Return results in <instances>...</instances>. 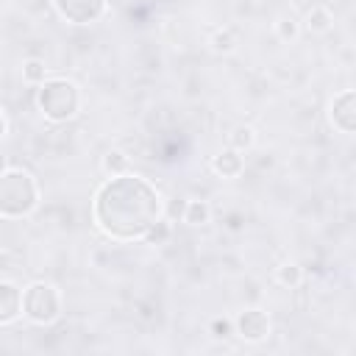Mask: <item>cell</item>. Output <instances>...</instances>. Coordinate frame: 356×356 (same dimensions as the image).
<instances>
[{"mask_svg": "<svg viewBox=\"0 0 356 356\" xmlns=\"http://www.w3.org/2000/svg\"><path fill=\"white\" fill-rule=\"evenodd\" d=\"M3 170H6V156L0 153V172H3Z\"/></svg>", "mask_w": 356, "mask_h": 356, "instance_id": "21", "label": "cell"}, {"mask_svg": "<svg viewBox=\"0 0 356 356\" xmlns=\"http://www.w3.org/2000/svg\"><path fill=\"white\" fill-rule=\"evenodd\" d=\"M331 122L342 131V134H353L356 131V92L345 89L334 97L331 103Z\"/></svg>", "mask_w": 356, "mask_h": 356, "instance_id": "6", "label": "cell"}, {"mask_svg": "<svg viewBox=\"0 0 356 356\" xmlns=\"http://www.w3.org/2000/svg\"><path fill=\"white\" fill-rule=\"evenodd\" d=\"M278 281H281L284 286H295V284H300V267L292 264V261L281 264V267H278Z\"/></svg>", "mask_w": 356, "mask_h": 356, "instance_id": "15", "label": "cell"}, {"mask_svg": "<svg viewBox=\"0 0 356 356\" xmlns=\"http://www.w3.org/2000/svg\"><path fill=\"white\" fill-rule=\"evenodd\" d=\"M278 33H281V39H295V33H298L295 19H292V17H284V19L278 22Z\"/></svg>", "mask_w": 356, "mask_h": 356, "instance_id": "19", "label": "cell"}, {"mask_svg": "<svg viewBox=\"0 0 356 356\" xmlns=\"http://www.w3.org/2000/svg\"><path fill=\"white\" fill-rule=\"evenodd\" d=\"M92 214L97 228L117 242L145 239L156 220H161V197L150 181L122 172L97 189Z\"/></svg>", "mask_w": 356, "mask_h": 356, "instance_id": "1", "label": "cell"}, {"mask_svg": "<svg viewBox=\"0 0 356 356\" xmlns=\"http://www.w3.org/2000/svg\"><path fill=\"white\" fill-rule=\"evenodd\" d=\"M331 22H334V19H331V11H328L325 6H317V8L309 11V22H306V25H309V31H328Z\"/></svg>", "mask_w": 356, "mask_h": 356, "instance_id": "12", "label": "cell"}, {"mask_svg": "<svg viewBox=\"0 0 356 356\" xmlns=\"http://www.w3.org/2000/svg\"><path fill=\"white\" fill-rule=\"evenodd\" d=\"M36 103L47 120L64 122V120L75 117V111L81 106V95H78V86L67 78H44L39 86Z\"/></svg>", "mask_w": 356, "mask_h": 356, "instance_id": "3", "label": "cell"}, {"mask_svg": "<svg viewBox=\"0 0 356 356\" xmlns=\"http://www.w3.org/2000/svg\"><path fill=\"white\" fill-rule=\"evenodd\" d=\"M236 331L248 342H261L270 334V317L261 309H245L236 317Z\"/></svg>", "mask_w": 356, "mask_h": 356, "instance_id": "7", "label": "cell"}, {"mask_svg": "<svg viewBox=\"0 0 356 356\" xmlns=\"http://www.w3.org/2000/svg\"><path fill=\"white\" fill-rule=\"evenodd\" d=\"M22 314V292L11 281H0V325L17 320Z\"/></svg>", "mask_w": 356, "mask_h": 356, "instance_id": "8", "label": "cell"}, {"mask_svg": "<svg viewBox=\"0 0 356 356\" xmlns=\"http://www.w3.org/2000/svg\"><path fill=\"white\" fill-rule=\"evenodd\" d=\"M181 217H184V222H189V225H203V222H209L211 209H209L206 200H189V203H184Z\"/></svg>", "mask_w": 356, "mask_h": 356, "instance_id": "10", "label": "cell"}, {"mask_svg": "<svg viewBox=\"0 0 356 356\" xmlns=\"http://www.w3.org/2000/svg\"><path fill=\"white\" fill-rule=\"evenodd\" d=\"M3 134H6V117H3V108H0V139H3Z\"/></svg>", "mask_w": 356, "mask_h": 356, "instance_id": "20", "label": "cell"}, {"mask_svg": "<svg viewBox=\"0 0 356 356\" xmlns=\"http://www.w3.org/2000/svg\"><path fill=\"white\" fill-rule=\"evenodd\" d=\"M22 314L31 323H39V325L53 323L61 314V298H58L56 286L53 284H44V281L31 284L22 292Z\"/></svg>", "mask_w": 356, "mask_h": 356, "instance_id": "4", "label": "cell"}, {"mask_svg": "<svg viewBox=\"0 0 356 356\" xmlns=\"http://www.w3.org/2000/svg\"><path fill=\"white\" fill-rule=\"evenodd\" d=\"M103 167H106L111 175H122V172H128V156H122L120 150H111V153L103 159Z\"/></svg>", "mask_w": 356, "mask_h": 356, "instance_id": "14", "label": "cell"}, {"mask_svg": "<svg viewBox=\"0 0 356 356\" xmlns=\"http://www.w3.org/2000/svg\"><path fill=\"white\" fill-rule=\"evenodd\" d=\"M44 72H47V67H44V61H39V58H28V61L22 64V75H25V81H31V83H42V81H44Z\"/></svg>", "mask_w": 356, "mask_h": 356, "instance_id": "13", "label": "cell"}, {"mask_svg": "<svg viewBox=\"0 0 356 356\" xmlns=\"http://www.w3.org/2000/svg\"><path fill=\"white\" fill-rule=\"evenodd\" d=\"M214 50L217 53H228V50H234V44H236V36H234V31H220V33H214Z\"/></svg>", "mask_w": 356, "mask_h": 356, "instance_id": "16", "label": "cell"}, {"mask_svg": "<svg viewBox=\"0 0 356 356\" xmlns=\"http://www.w3.org/2000/svg\"><path fill=\"white\" fill-rule=\"evenodd\" d=\"M39 203V186L25 170H3L0 172V214L3 217H25Z\"/></svg>", "mask_w": 356, "mask_h": 356, "instance_id": "2", "label": "cell"}, {"mask_svg": "<svg viewBox=\"0 0 356 356\" xmlns=\"http://www.w3.org/2000/svg\"><path fill=\"white\" fill-rule=\"evenodd\" d=\"M231 328H234V325H231V320H220V317H217V320H211V334H214L217 339L231 337Z\"/></svg>", "mask_w": 356, "mask_h": 356, "instance_id": "18", "label": "cell"}, {"mask_svg": "<svg viewBox=\"0 0 356 356\" xmlns=\"http://www.w3.org/2000/svg\"><path fill=\"white\" fill-rule=\"evenodd\" d=\"M56 11L72 25H89L103 17L106 0H53Z\"/></svg>", "mask_w": 356, "mask_h": 356, "instance_id": "5", "label": "cell"}, {"mask_svg": "<svg viewBox=\"0 0 356 356\" xmlns=\"http://www.w3.org/2000/svg\"><path fill=\"white\" fill-rule=\"evenodd\" d=\"M228 145H231L234 150L245 153V150L253 145V128H248V125H236V128L231 131V136H228Z\"/></svg>", "mask_w": 356, "mask_h": 356, "instance_id": "11", "label": "cell"}, {"mask_svg": "<svg viewBox=\"0 0 356 356\" xmlns=\"http://www.w3.org/2000/svg\"><path fill=\"white\" fill-rule=\"evenodd\" d=\"M167 236H170V222H164V220H156V225L145 234V239L153 242V245H161Z\"/></svg>", "mask_w": 356, "mask_h": 356, "instance_id": "17", "label": "cell"}, {"mask_svg": "<svg viewBox=\"0 0 356 356\" xmlns=\"http://www.w3.org/2000/svg\"><path fill=\"white\" fill-rule=\"evenodd\" d=\"M211 167H214V172L222 175V178H236V175L245 170V161H242V153H239V150L228 147V150H222V153L214 156Z\"/></svg>", "mask_w": 356, "mask_h": 356, "instance_id": "9", "label": "cell"}]
</instances>
